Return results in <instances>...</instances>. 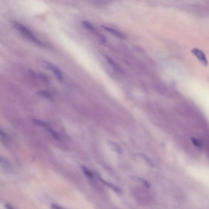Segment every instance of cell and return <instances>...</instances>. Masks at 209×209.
<instances>
[{
  "label": "cell",
  "mask_w": 209,
  "mask_h": 209,
  "mask_svg": "<svg viewBox=\"0 0 209 209\" xmlns=\"http://www.w3.org/2000/svg\"><path fill=\"white\" fill-rule=\"evenodd\" d=\"M14 26L19 31V32L22 33L26 37H27L32 41H33L34 42H35L38 44L40 45H44L43 43L41 41L36 38L35 36L32 33L30 32V31L25 28L23 25L16 22L14 23Z\"/></svg>",
  "instance_id": "cell-1"
},
{
  "label": "cell",
  "mask_w": 209,
  "mask_h": 209,
  "mask_svg": "<svg viewBox=\"0 0 209 209\" xmlns=\"http://www.w3.org/2000/svg\"><path fill=\"white\" fill-rule=\"evenodd\" d=\"M45 64L47 68L53 72L58 81L60 82H62L63 81V74L61 70L58 67L52 63L48 62H45Z\"/></svg>",
  "instance_id": "cell-2"
},
{
  "label": "cell",
  "mask_w": 209,
  "mask_h": 209,
  "mask_svg": "<svg viewBox=\"0 0 209 209\" xmlns=\"http://www.w3.org/2000/svg\"><path fill=\"white\" fill-rule=\"evenodd\" d=\"M191 52L205 66H208V61L206 56L204 52L200 49L194 48L192 49Z\"/></svg>",
  "instance_id": "cell-3"
},
{
  "label": "cell",
  "mask_w": 209,
  "mask_h": 209,
  "mask_svg": "<svg viewBox=\"0 0 209 209\" xmlns=\"http://www.w3.org/2000/svg\"><path fill=\"white\" fill-rule=\"evenodd\" d=\"M101 27L105 30L110 32V33L111 34H112L114 36H116V37L121 38V39H124L125 38V35H124L122 33L114 29L111 28V27L105 25H102Z\"/></svg>",
  "instance_id": "cell-4"
},
{
  "label": "cell",
  "mask_w": 209,
  "mask_h": 209,
  "mask_svg": "<svg viewBox=\"0 0 209 209\" xmlns=\"http://www.w3.org/2000/svg\"><path fill=\"white\" fill-rule=\"evenodd\" d=\"M36 94L38 96L42 97L47 99L52 100L53 99V97L51 95V94L49 93L48 91L45 90H40Z\"/></svg>",
  "instance_id": "cell-5"
},
{
  "label": "cell",
  "mask_w": 209,
  "mask_h": 209,
  "mask_svg": "<svg viewBox=\"0 0 209 209\" xmlns=\"http://www.w3.org/2000/svg\"><path fill=\"white\" fill-rule=\"evenodd\" d=\"M136 155L138 156H139V157H140V158H142L143 159L145 160L147 163H148L150 166H152V167L154 166V163H153V161H152L150 158H148L146 155H145L144 154H143V153H137Z\"/></svg>",
  "instance_id": "cell-6"
},
{
  "label": "cell",
  "mask_w": 209,
  "mask_h": 209,
  "mask_svg": "<svg viewBox=\"0 0 209 209\" xmlns=\"http://www.w3.org/2000/svg\"><path fill=\"white\" fill-rule=\"evenodd\" d=\"M130 177L131 179L134 180L135 181H139V182H141L143 184H144L147 188H149V184H148L147 181H145L144 179H142V178H139V177H134V176H131Z\"/></svg>",
  "instance_id": "cell-7"
},
{
  "label": "cell",
  "mask_w": 209,
  "mask_h": 209,
  "mask_svg": "<svg viewBox=\"0 0 209 209\" xmlns=\"http://www.w3.org/2000/svg\"><path fill=\"white\" fill-rule=\"evenodd\" d=\"M82 171L86 176L89 177L90 179H93V177H94V174H93V172L90 171L88 168H86L85 166H82Z\"/></svg>",
  "instance_id": "cell-8"
},
{
  "label": "cell",
  "mask_w": 209,
  "mask_h": 209,
  "mask_svg": "<svg viewBox=\"0 0 209 209\" xmlns=\"http://www.w3.org/2000/svg\"><path fill=\"white\" fill-rule=\"evenodd\" d=\"M46 128L47 129V130L49 132V133L51 134V135L55 139L57 140H60V137L59 136V135L56 132L53 130L52 129L50 128L49 126L47 127Z\"/></svg>",
  "instance_id": "cell-9"
},
{
  "label": "cell",
  "mask_w": 209,
  "mask_h": 209,
  "mask_svg": "<svg viewBox=\"0 0 209 209\" xmlns=\"http://www.w3.org/2000/svg\"><path fill=\"white\" fill-rule=\"evenodd\" d=\"M101 180L102 181L103 183H104V184H106V185H107V186H108L109 187H110V188H112V189H113V190L115 192H116L117 193H121L120 190L118 188L116 187V186H114V185L110 184V183H107V182H106V181L103 180L102 179H101Z\"/></svg>",
  "instance_id": "cell-10"
},
{
  "label": "cell",
  "mask_w": 209,
  "mask_h": 209,
  "mask_svg": "<svg viewBox=\"0 0 209 209\" xmlns=\"http://www.w3.org/2000/svg\"><path fill=\"white\" fill-rule=\"evenodd\" d=\"M105 58H106V59L107 61H108V63H109L110 64V65H111L114 68L116 69V70L118 69L117 65H116V64L114 62L113 60H112L111 58H110L109 57H108V56H105Z\"/></svg>",
  "instance_id": "cell-11"
},
{
  "label": "cell",
  "mask_w": 209,
  "mask_h": 209,
  "mask_svg": "<svg viewBox=\"0 0 209 209\" xmlns=\"http://www.w3.org/2000/svg\"><path fill=\"white\" fill-rule=\"evenodd\" d=\"M34 122L35 124L37 125H38L40 126L45 127H46L47 126H48V125L47 124L43 122L42 121L39 120L38 119H34Z\"/></svg>",
  "instance_id": "cell-12"
},
{
  "label": "cell",
  "mask_w": 209,
  "mask_h": 209,
  "mask_svg": "<svg viewBox=\"0 0 209 209\" xmlns=\"http://www.w3.org/2000/svg\"><path fill=\"white\" fill-rule=\"evenodd\" d=\"M110 145L112 147L113 149L115 151H116V152H118V153H120L121 152V149L116 144V143H114V142H111V141H110Z\"/></svg>",
  "instance_id": "cell-13"
},
{
  "label": "cell",
  "mask_w": 209,
  "mask_h": 209,
  "mask_svg": "<svg viewBox=\"0 0 209 209\" xmlns=\"http://www.w3.org/2000/svg\"><path fill=\"white\" fill-rule=\"evenodd\" d=\"M191 141H192V143H193L194 145L198 147L200 146L201 144H200L199 142V140H198L197 139H196V138L193 137L191 138Z\"/></svg>",
  "instance_id": "cell-14"
},
{
  "label": "cell",
  "mask_w": 209,
  "mask_h": 209,
  "mask_svg": "<svg viewBox=\"0 0 209 209\" xmlns=\"http://www.w3.org/2000/svg\"><path fill=\"white\" fill-rule=\"evenodd\" d=\"M51 208H52L54 209L63 208H62V207H60L59 206H58V205H56V204L51 205Z\"/></svg>",
  "instance_id": "cell-15"
},
{
  "label": "cell",
  "mask_w": 209,
  "mask_h": 209,
  "mask_svg": "<svg viewBox=\"0 0 209 209\" xmlns=\"http://www.w3.org/2000/svg\"><path fill=\"white\" fill-rule=\"evenodd\" d=\"M0 163H6V164L7 162L6 160L3 158L2 156H0Z\"/></svg>",
  "instance_id": "cell-16"
},
{
  "label": "cell",
  "mask_w": 209,
  "mask_h": 209,
  "mask_svg": "<svg viewBox=\"0 0 209 209\" xmlns=\"http://www.w3.org/2000/svg\"><path fill=\"white\" fill-rule=\"evenodd\" d=\"M0 135L3 136H7L6 134L3 131L1 128H0Z\"/></svg>",
  "instance_id": "cell-17"
},
{
  "label": "cell",
  "mask_w": 209,
  "mask_h": 209,
  "mask_svg": "<svg viewBox=\"0 0 209 209\" xmlns=\"http://www.w3.org/2000/svg\"><path fill=\"white\" fill-rule=\"evenodd\" d=\"M5 206L8 209H13L12 207L11 206H10V205L6 204Z\"/></svg>",
  "instance_id": "cell-18"
}]
</instances>
